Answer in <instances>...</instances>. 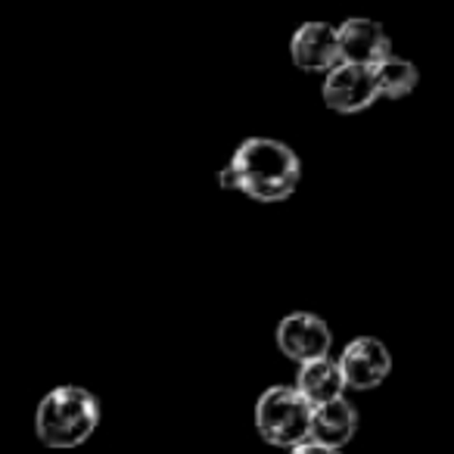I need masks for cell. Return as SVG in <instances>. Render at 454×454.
<instances>
[{
  "label": "cell",
  "mask_w": 454,
  "mask_h": 454,
  "mask_svg": "<svg viewBox=\"0 0 454 454\" xmlns=\"http://www.w3.org/2000/svg\"><path fill=\"white\" fill-rule=\"evenodd\" d=\"M336 367H340L346 389L367 392L386 383V377L392 373V355L386 342H380L377 336H358L342 348Z\"/></svg>",
  "instance_id": "6"
},
{
  "label": "cell",
  "mask_w": 454,
  "mask_h": 454,
  "mask_svg": "<svg viewBox=\"0 0 454 454\" xmlns=\"http://www.w3.org/2000/svg\"><path fill=\"white\" fill-rule=\"evenodd\" d=\"M255 429L268 445H302L311 439V404L293 386H271L255 402Z\"/></svg>",
  "instance_id": "3"
},
{
  "label": "cell",
  "mask_w": 454,
  "mask_h": 454,
  "mask_svg": "<svg viewBox=\"0 0 454 454\" xmlns=\"http://www.w3.org/2000/svg\"><path fill=\"white\" fill-rule=\"evenodd\" d=\"M290 454H340L336 448H327V445H317V442H302V445L290 448Z\"/></svg>",
  "instance_id": "12"
},
{
  "label": "cell",
  "mask_w": 454,
  "mask_h": 454,
  "mask_svg": "<svg viewBox=\"0 0 454 454\" xmlns=\"http://www.w3.org/2000/svg\"><path fill=\"white\" fill-rule=\"evenodd\" d=\"M321 97L327 103V109H333L340 115H355L371 109L380 100L373 66L336 63L330 72H324Z\"/></svg>",
  "instance_id": "4"
},
{
  "label": "cell",
  "mask_w": 454,
  "mask_h": 454,
  "mask_svg": "<svg viewBox=\"0 0 454 454\" xmlns=\"http://www.w3.org/2000/svg\"><path fill=\"white\" fill-rule=\"evenodd\" d=\"M302 181L296 150L274 137H247L221 168V187L237 190L255 202H284Z\"/></svg>",
  "instance_id": "1"
},
{
  "label": "cell",
  "mask_w": 454,
  "mask_h": 454,
  "mask_svg": "<svg viewBox=\"0 0 454 454\" xmlns=\"http://www.w3.org/2000/svg\"><path fill=\"white\" fill-rule=\"evenodd\" d=\"M100 423V402L82 386H57L38 404L35 433L47 448H78Z\"/></svg>",
  "instance_id": "2"
},
{
  "label": "cell",
  "mask_w": 454,
  "mask_h": 454,
  "mask_svg": "<svg viewBox=\"0 0 454 454\" xmlns=\"http://www.w3.org/2000/svg\"><path fill=\"white\" fill-rule=\"evenodd\" d=\"M293 66L302 72H330L340 63V41L336 26L330 22H305L290 38Z\"/></svg>",
  "instance_id": "8"
},
{
  "label": "cell",
  "mask_w": 454,
  "mask_h": 454,
  "mask_svg": "<svg viewBox=\"0 0 454 454\" xmlns=\"http://www.w3.org/2000/svg\"><path fill=\"white\" fill-rule=\"evenodd\" d=\"M274 340L286 358L305 364V361L327 358L333 346V330L315 311H290L286 317H280Z\"/></svg>",
  "instance_id": "5"
},
{
  "label": "cell",
  "mask_w": 454,
  "mask_h": 454,
  "mask_svg": "<svg viewBox=\"0 0 454 454\" xmlns=\"http://www.w3.org/2000/svg\"><path fill=\"white\" fill-rule=\"evenodd\" d=\"M293 389H296L311 408H317V404H327V402H333V398H342L346 383H342V373H340V367H336V358L327 355V358H315V361L299 364L296 386H293Z\"/></svg>",
  "instance_id": "10"
},
{
  "label": "cell",
  "mask_w": 454,
  "mask_h": 454,
  "mask_svg": "<svg viewBox=\"0 0 454 454\" xmlns=\"http://www.w3.org/2000/svg\"><path fill=\"white\" fill-rule=\"evenodd\" d=\"M336 41H340V63L352 66H377L392 53V41L386 28L377 20L367 16H352V20L336 26Z\"/></svg>",
  "instance_id": "7"
},
{
  "label": "cell",
  "mask_w": 454,
  "mask_h": 454,
  "mask_svg": "<svg viewBox=\"0 0 454 454\" xmlns=\"http://www.w3.org/2000/svg\"><path fill=\"white\" fill-rule=\"evenodd\" d=\"M373 78H377L380 97H386V100H402V97H408L411 90L417 88L420 72H417V66L411 63V59L389 53V57L373 66Z\"/></svg>",
  "instance_id": "11"
},
{
  "label": "cell",
  "mask_w": 454,
  "mask_h": 454,
  "mask_svg": "<svg viewBox=\"0 0 454 454\" xmlns=\"http://www.w3.org/2000/svg\"><path fill=\"white\" fill-rule=\"evenodd\" d=\"M355 433H358V411L346 398H333V402L311 408V442L317 445L340 451L355 439Z\"/></svg>",
  "instance_id": "9"
}]
</instances>
